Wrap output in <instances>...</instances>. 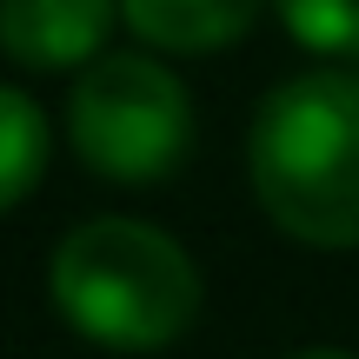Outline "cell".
I'll return each mask as SVG.
<instances>
[{"label": "cell", "instance_id": "cell-1", "mask_svg": "<svg viewBox=\"0 0 359 359\" xmlns=\"http://www.w3.org/2000/svg\"><path fill=\"white\" fill-rule=\"evenodd\" d=\"M246 173L266 219L299 246H359V74L346 60L293 74L259 100Z\"/></svg>", "mask_w": 359, "mask_h": 359}, {"label": "cell", "instance_id": "cell-2", "mask_svg": "<svg viewBox=\"0 0 359 359\" xmlns=\"http://www.w3.org/2000/svg\"><path fill=\"white\" fill-rule=\"evenodd\" d=\"M53 313L107 353H160L200 320V266L147 219H87L47 259Z\"/></svg>", "mask_w": 359, "mask_h": 359}, {"label": "cell", "instance_id": "cell-3", "mask_svg": "<svg viewBox=\"0 0 359 359\" xmlns=\"http://www.w3.org/2000/svg\"><path fill=\"white\" fill-rule=\"evenodd\" d=\"M67 140L100 180L154 187L193 154V100L180 74L154 53H100L74 80Z\"/></svg>", "mask_w": 359, "mask_h": 359}, {"label": "cell", "instance_id": "cell-4", "mask_svg": "<svg viewBox=\"0 0 359 359\" xmlns=\"http://www.w3.org/2000/svg\"><path fill=\"white\" fill-rule=\"evenodd\" d=\"M120 0H0V53L34 74H74L100 60Z\"/></svg>", "mask_w": 359, "mask_h": 359}, {"label": "cell", "instance_id": "cell-5", "mask_svg": "<svg viewBox=\"0 0 359 359\" xmlns=\"http://www.w3.org/2000/svg\"><path fill=\"white\" fill-rule=\"evenodd\" d=\"M266 0H120V20L160 53H219L259 20Z\"/></svg>", "mask_w": 359, "mask_h": 359}, {"label": "cell", "instance_id": "cell-6", "mask_svg": "<svg viewBox=\"0 0 359 359\" xmlns=\"http://www.w3.org/2000/svg\"><path fill=\"white\" fill-rule=\"evenodd\" d=\"M47 154H53L47 114H40L20 87H0V213H13V206L40 187Z\"/></svg>", "mask_w": 359, "mask_h": 359}, {"label": "cell", "instance_id": "cell-7", "mask_svg": "<svg viewBox=\"0 0 359 359\" xmlns=\"http://www.w3.org/2000/svg\"><path fill=\"white\" fill-rule=\"evenodd\" d=\"M280 27L320 60H359V0H273Z\"/></svg>", "mask_w": 359, "mask_h": 359}, {"label": "cell", "instance_id": "cell-8", "mask_svg": "<svg viewBox=\"0 0 359 359\" xmlns=\"http://www.w3.org/2000/svg\"><path fill=\"white\" fill-rule=\"evenodd\" d=\"M293 359H359V353H326L320 346V353H293Z\"/></svg>", "mask_w": 359, "mask_h": 359}]
</instances>
